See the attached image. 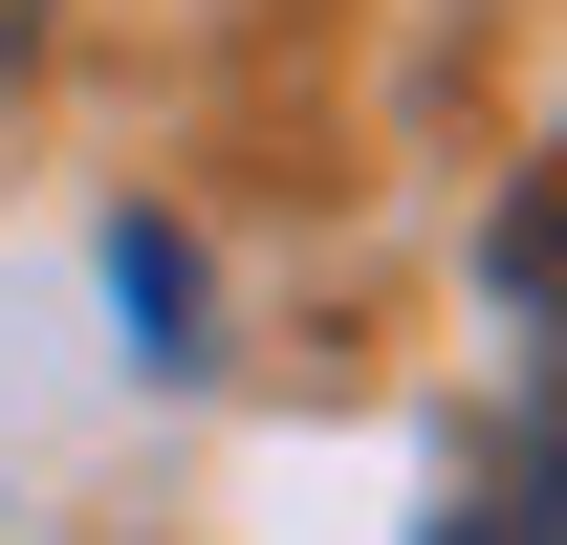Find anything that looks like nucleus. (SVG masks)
Here are the masks:
<instances>
[{
    "label": "nucleus",
    "instance_id": "obj_1",
    "mask_svg": "<svg viewBox=\"0 0 567 545\" xmlns=\"http://www.w3.org/2000/svg\"><path fill=\"white\" fill-rule=\"evenodd\" d=\"M481 284H502V328H524V436L567 459V175H524V197H502Z\"/></svg>",
    "mask_w": 567,
    "mask_h": 545
},
{
    "label": "nucleus",
    "instance_id": "obj_3",
    "mask_svg": "<svg viewBox=\"0 0 567 545\" xmlns=\"http://www.w3.org/2000/svg\"><path fill=\"white\" fill-rule=\"evenodd\" d=\"M110 306H132V349H153V371H197V240L110 218Z\"/></svg>",
    "mask_w": 567,
    "mask_h": 545
},
{
    "label": "nucleus",
    "instance_id": "obj_2",
    "mask_svg": "<svg viewBox=\"0 0 567 545\" xmlns=\"http://www.w3.org/2000/svg\"><path fill=\"white\" fill-rule=\"evenodd\" d=\"M436 545H567V459H546V436H502V459L436 502Z\"/></svg>",
    "mask_w": 567,
    "mask_h": 545
}]
</instances>
